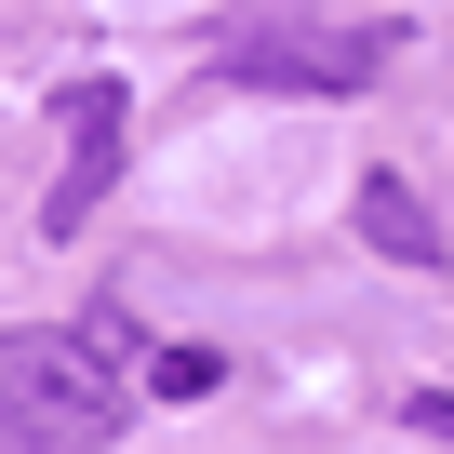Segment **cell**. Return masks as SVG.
I'll list each match as a JSON object with an SVG mask.
<instances>
[{"instance_id":"obj_1","label":"cell","mask_w":454,"mask_h":454,"mask_svg":"<svg viewBox=\"0 0 454 454\" xmlns=\"http://www.w3.org/2000/svg\"><path fill=\"white\" fill-rule=\"evenodd\" d=\"M134 374L107 361V334H0V454H94L121 441Z\"/></svg>"},{"instance_id":"obj_2","label":"cell","mask_w":454,"mask_h":454,"mask_svg":"<svg viewBox=\"0 0 454 454\" xmlns=\"http://www.w3.org/2000/svg\"><path fill=\"white\" fill-rule=\"evenodd\" d=\"M387 67V27H227L214 81H254V94H361Z\"/></svg>"},{"instance_id":"obj_3","label":"cell","mask_w":454,"mask_h":454,"mask_svg":"<svg viewBox=\"0 0 454 454\" xmlns=\"http://www.w3.org/2000/svg\"><path fill=\"white\" fill-rule=\"evenodd\" d=\"M54 134H67V160H54V187H41V241H81V227L107 214V187H121L134 94H121V81H81V94L54 107Z\"/></svg>"},{"instance_id":"obj_4","label":"cell","mask_w":454,"mask_h":454,"mask_svg":"<svg viewBox=\"0 0 454 454\" xmlns=\"http://www.w3.org/2000/svg\"><path fill=\"white\" fill-rule=\"evenodd\" d=\"M348 227H361V241H374L387 268H441V254H454L441 227H427V200H414L401 174H361V200H348Z\"/></svg>"},{"instance_id":"obj_5","label":"cell","mask_w":454,"mask_h":454,"mask_svg":"<svg viewBox=\"0 0 454 454\" xmlns=\"http://www.w3.org/2000/svg\"><path fill=\"white\" fill-rule=\"evenodd\" d=\"M147 387H160V401H200V387H227V361H214V348H160Z\"/></svg>"},{"instance_id":"obj_6","label":"cell","mask_w":454,"mask_h":454,"mask_svg":"<svg viewBox=\"0 0 454 454\" xmlns=\"http://www.w3.org/2000/svg\"><path fill=\"white\" fill-rule=\"evenodd\" d=\"M401 414H414V427H427V441H454V387H414V401H401Z\"/></svg>"}]
</instances>
